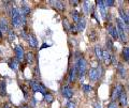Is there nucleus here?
Listing matches in <instances>:
<instances>
[{"instance_id": "nucleus-38", "label": "nucleus", "mask_w": 129, "mask_h": 108, "mask_svg": "<svg viewBox=\"0 0 129 108\" xmlns=\"http://www.w3.org/2000/svg\"><path fill=\"white\" fill-rule=\"evenodd\" d=\"M70 3H71L72 6H78L79 1H78V0H74V1H73V0H71V1H70Z\"/></svg>"}, {"instance_id": "nucleus-30", "label": "nucleus", "mask_w": 129, "mask_h": 108, "mask_svg": "<svg viewBox=\"0 0 129 108\" xmlns=\"http://www.w3.org/2000/svg\"><path fill=\"white\" fill-rule=\"evenodd\" d=\"M104 2V6L107 7H113L115 5V1H113V0H106V1H103Z\"/></svg>"}, {"instance_id": "nucleus-14", "label": "nucleus", "mask_w": 129, "mask_h": 108, "mask_svg": "<svg viewBox=\"0 0 129 108\" xmlns=\"http://www.w3.org/2000/svg\"><path fill=\"white\" fill-rule=\"evenodd\" d=\"M28 42H29L30 47H34V48H36V47L38 46V41H37V39H36V37L32 33L28 34Z\"/></svg>"}, {"instance_id": "nucleus-43", "label": "nucleus", "mask_w": 129, "mask_h": 108, "mask_svg": "<svg viewBox=\"0 0 129 108\" xmlns=\"http://www.w3.org/2000/svg\"><path fill=\"white\" fill-rule=\"evenodd\" d=\"M128 15H129V13H128Z\"/></svg>"}, {"instance_id": "nucleus-23", "label": "nucleus", "mask_w": 129, "mask_h": 108, "mask_svg": "<svg viewBox=\"0 0 129 108\" xmlns=\"http://www.w3.org/2000/svg\"><path fill=\"white\" fill-rule=\"evenodd\" d=\"M123 58L125 61H129V46L124 47L123 49Z\"/></svg>"}, {"instance_id": "nucleus-29", "label": "nucleus", "mask_w": 129, "mask_h": 108, "mask_svg": "<svg viewBox=\"0 0 129 108\" xmlns=\"http://www.w3.org/2000/svg\"><path fill=\"white\" fill-rule=\"evenodd\" d=\"M97 72H98V78L100 79L103 76V72H104L101 65H98V67H97Z\"/></svg>"}, {"instance_id": "nucleus-8", "label": "nucleus", "mask_w": 129, "mask_h": 108, "mask_svg": "<svg viewBox=\"0 0 129 108\" xmlns=\"http://www.w3.org/2000/svg\"><path fill=\"white\" fill-rule=\"evenodd\" d=\"M76 77H79L78 66H76V64H74L73 67L70 70V73H69V82H74Z\"/></svg>"}, {"instance_id": "nucleus-10", "label": "nucleus", "mask_w": 129, "mask_h": 108, "mask_svg": "<svg viewBox=\"0 0 129 108\" xmlns=\"http://www.w3.org/2000/svg\"><path fill=\"white\" fill-rule=\"evenodd\" d=\"M97 6H98L99 10H100V14H101V16L103 19H107V11H106V6H104V2L102 0H98V1H96Z\"/></svg>"}, {"instance_id": "nucleus-24", "label": "nucleus", "mask_w": 129, "mask_h": 108, "mask_svg": "<svg viewBox=\"0 0 129 108\" xmlns=\"http://www.w3.org/2000/svg\"><path fill=\"white\" fill-rule=\"evenodd\" d=\"M0 95L5 96L6 95V82L5 81H0Z\"/></svg>"}, {"instance_id": "nucleus-7", "label": "nucleus", "mask_w": 129, "mask_h": 108, "mask_svg": "<svg viewBox=\"0 0 129 108\" xmlns=\"http://www.w3.org/2000/svg\"><path fill=\"white\" fill-rule=\"evenodd\" d=\"M61 93H62V95L64 96V98H68V99L72 98V96H73V90H72L69 86L62 87L61 88Z\"/></svg>"}, {"instance_id": "nucleus-20", "label": "nucleus", "mask_w": 129, "mask_h": 108, "mask_svg": "<svg viewBox=\"0 0 129 108\" xmlns=\"http://www.w3.org/2000/svg\"><path fill=\"white\" fill-rule=\"evenodd\" d=\"M117 71H118V74L122 78L126 77V70H125V67L122 64H117Z\"/></svg>"}, {"instance_id": "nucleus-40", "label": "nucleus", "mask_w": 129, "mask_h": 108, "mask_svg": "<svg viewBox=\"0 0 129 108\" xmlns=\"http://www.w3.org/2000/svg\"><path fill=\"white\" fill-rule=\"evenodd\" d=\"M3 108H11V106L9 105V104H6V105H5V107H3Z\"/></svg>"}, {"instance_id": "nucleus-35", "label": "nucleus", "mask_w": 129, "mask_h": 108, "mask_svg": "<svg viewBox=\"0 0 129 108\" xmlns=\"http://www.w3.org/2000/svg\"><path fill=\"white\" fill-rule=\"evenodd\" d=\"M70 30H71V32L75 34L76 32H78V28H76V25H71L70 26Z\"/></svg>"}, {"instance_id": "nucleus-13", "label": "nucleus", "mask_w": 129, "mask_h": 108, "mask_svg": "<svg viewBox=\"0 0 129 108\" xmlns=\"http://www.w3.org/2000/svg\"><path fill=\"white\" fill-rule=\"evenodd\" d=\"M30 12H31L30 8L28 7V6H26V5H23L22 8L19 9V13H21V16H25V17H27L28 15L30 14Z\"/></svg>"}, {"instance_id": "nucleus-32", "label": "nucleus", "mask_w": 129, "mask_h": 108, "mask_svg": "<svg viewBox=\"0 0 129 108\" xmlns=\"http://www.w3.org/2000/svg\"><path fill=\"white\" fill-rule=\"evenodd\" d=\"M66 108H76V104L72 101H69L66 104Z\"/></svg>"}, {"instance_id": "nucleus-27", "label": "nucleus", "mask_w": 129, "mask_h": 108, "mask_svg": "<svg viewBox=\"0 0 129 108\" xmlns=\"http://www.w3.org/2000/svg\"><path fill=\"white\" fill-rule=\"evenodd\" d=\"M8 35H9V40H10L11 42L14 41V40L16 39V35H15V33H14V31L11 30V29H9V31H8Z\"/></svg>"}, {"instance_id": "nucleus-28", "label": "nucleus", "mask_w": 129, "mask_h": 108, "mask_svg": "<svg viewBox=\"0 0 129 108\" xmlns=\"http://www.w3.org/2000/svg\"><path fill=\"white\" fill-rule=\"evenodd\" d=\"M89 39H90V41H96L97 40V33L95 30H91L89 32Z\"/></svg>"}, {"instance_id": "nucleus-6", "label": "nucleus", "mask_w": 129, "mask_h": 108, "mask_svg": "<svg viewBox=\"0 0 129 108\" xmlns=\"http://www.w3.org/2000/svg\"><path fill=\"white\" fill-rule=\"evenodd\" d=\"M107 28H108V32L112 35V38H113V39H114V40L119 39V34H118L117 28L114 27L113 25H111V24H109V25L107 26Z\"/></svg>"}, {"instance_id": "nucleus-5", "label": "nucleus", "mask_w": 129, "mask_h": 108, "mask_svg": "<svg viewBox=\"0 0 129 108\" xmlns=\"http://www.w3.org/2000/svg\"><path fill=\"white\" fill-rule=\"evenodd\" d=\"M119 15H120V19L125 23V25H126V28H127V32H129V15L128 13H126V11H125L123 8H119Z\"/></svg>"}, {"instance_id": "nucleus-15", "label": "nucleus", "mask_w": 129, "mask_h": 108, "mask_svg": "<svg viewBox=\"0 0 129 108\" xmlns=\"http://www.w3.org/2000/svg\"><path fill=\"white\" fill-rule=\"evenodd\" d=\"M0 31H9V26L6 18H0Z\"/></svg>"}, {"instance_id": "nucleus-21", "label": "nucleus", "mask_w": 129, "mask_h": 108, "mask_svg": "<svg viewBox=\"0 0 129 108\" xmlns=\"http://www.w3.org/2000/svg\"><path fill=\"white\" fill-rule=\"evenodd\" d=\"M106 45H107V48L108 50L110 51L113 49V47H114V44H113V41L110 37H107V40H106Z\"/></svg>"}, {"instance_id": "nucleus-39", "label": "nucleus", "mask_w": 129, "mask_h": 108, "mask_svg": "<svg viewBox=\"0 0 129 108\" xmlns=\"http://www.w3.org/2000/svg\"><path fill=\"white\" fill-rule=\"evenodd\" d=\"M95 108H101V105H100L99 103H97L96 105H95Z\"/></svg>"}, {"instance_id": "nucleus-19", "label": "nucleus", "mask_w": 129, "mask_h": 108, "mask_svg": "<svg viewBox=\"0 0 129 108\" xmlns=\"http://www.w3.org/2000/svg\"><path fill=\"white\" fill-rule=\"evenodd\" d=\"M118 101H119V104H120V105H122L123 107L127 106L128 99H127V94H126V92H123L122 95H120L119 98H118Z\"/></svg>"}, {"instance_id": "nucleus-9", "label": "nucleus", "mask_w": 129, "mask_h": 108, "mask_svg": "<svg viewBox=\"0 0 129 108\" xmlns=\"http://www.w3.org/2000/svg\"><path fill=\"white\" fill-rule=\"evenodd\" d=\"M15 55H16V58H17L18 61H23L24 58H25V53H24V49H23V46L21 45H17L15 47Z\"/></svg>"}, {"instance_id": "nucleus-17", "label": "nucleus", "mask_w": 129, "mask_h": 108, "mask_svg": "<svg viewBox=\"0 0 129 108\" xmlns=\"http://www.w3.org/2000/svg\"><path fill=\"white\" fill-rule=\"evenodd\" d=\"M50 3H53V6L56 9H58L59 11H64V9H66L64 3L62 1H50Z\"/></svg>"}, {"instance_id": "nucleus-12", "label": "nucleus", "mask_w": 129, "mask_h": 108, "mask_svg": "<svg viewBox=\"0 0 129 108\" xmlns=\"http://www.w3.org/2000/svg\"><path fill=\"white\" fill-rule=\"evenodd\" d=\"M102 61L104 62L106 65H110L111 64V54L109 53V50H103V55H102Z\"/></svg>"}, {"instance_id": "nucleus-4", "label": "nucleus", "mask_w": 129, "mask_h": 108, "mask_svg": "<svg viewBox=\"0 0 129 108\" xmlns=\"http://www.w3.org/2000/svg\"><path fill=\"white\" fill-rule=\"evenodd\" d=\"M30 88H31V89L34 90L35 92H41L43 95L46 94L45 88H44L40 82H37V81H35V80H31V81H30Z\"/></svg>"}, {"instance_id": "nucleus-18", "label": "nucleus", "mask_w": 129, "mask_h": 108, "mask_svg": "<svg viewBox=\"0 0 129 108\" xmlns=\"http://www.w3.org/2000/svg\"><path fill=\"white\" fill-rule=\"evenodd\" d=\"M86 26V21H85V18L82 17L80 19V22L76 24V28H78V31L79 32H81V31H83L84 30V28H85Z\"/></svg>"}, {"instance_id": "nucleus-31", "label": "nucleus", "mask_w": 129, "mask_h": 108, "mask_svg": "<svg viewBox=\"0 0 129 108\" xmlns=\"http://www.w3.org/2000/svg\"><path fill=\"white\" fill-rule=\"evenodd\" d=\"M83 8L85 13H89V5H88L87 1H83Z\"/></svg>"}, {"instance_id": "nucleus-41", "label": "nucleus", "mask_w": 129, "mask_h": 108, "mask_svg": "<svg viewBox=\"0 0 129 108\" xmlns=\"http://www.w3.org/2000/svg\"><path fill=\"white\" fill-rule=\"evenodd\" d=\"M21 108H29V107H28V106H22Z\"/></svg>"}, {"instance_id": "nucleus-1", "label": "nucleus", "mask_w": 129, "mask_h": 108, "mask_svg": "<svg viewBox=\"0 0 129 108\" xmlns=\"http://www.w3.org/2000/svg\"><path fill=\"white\" fill-rule=\"evenodd\" d=\"M11 19H12V25L15 28H19L22 26V18L19 9L16 7H12L11 9Z\"/></svg>"}, {"instance_id": "nucleus-26", "label": "nucleus", "mask_w": 129, "mask_h": 108, "mask_svg": "<svg viewBox=\"0 0 129 108\" xmlns=\"http://www.w3.org/2000/svg\"><path fill=\"white\" fill-rule=\"evenodd\" d=\"M44 99H45L46 103H52L54 101V97H53V95H52V94L46 93L45 95H44Z\"/></svg>"}, {"instance_id": "nucleus-2", "label": "nucleus", "mask_w": 129, "mask_h": 108, "mask_svg": "<svg viewBox=\"0 0 129 108\" xmlns=\"http://www.w3.org/2000/svg\"><path fill=\"white\" fill-rule=\"evenodd\" d=\"M76 66H78V73H79V78L80 80H83V77L86 73V67H87V62L83 57H80L76 61Z\"/></svg>"}, {"instance_id": "nucleus-37", "label": "nucleus", "mask_w": 129, "mask_h": 108, "mask_svg": "<svg viewBox=\"0 0 129 108\" xmlns=\"http://www.w3.org/2000/svg\"><path fill=\"white\" fill-rule=\"evenodd\" d=\"M108 108H117V104H116L115 102H111L110 104H109Z\"/></svg>"}, {"instance_id": "nucleus-34", "label": "nucleus", "mask_w": 129, "mask_h": 108, "mask_svg": "<svg viewBox=\"0 0 129 108\" xmlns=\"http://www.w3.org/2000/svg\"><path fill=\"white\" fill-rule=\"evenodd\" d=\"M83 90H84V92L88 93V92H90V91L92 90V88H91L89 85H83Z\"/></svg>"}, {"instance_id": "nucleus-42", "label": "nucleus", "mask_w": 129, "mask_h": 108, "mask_svg": "<svg viewBox=\"0 0 129 108\" xmlns=\"http://www.w3.org/2000/svg\"><path fill=\"white\" fill-rule=\"evenodd\" d=\"M2 38V34H1V31H0V39Z\"/></svg>"}, {"instance_id": "nucleus-22", "label": "nucleus", "mask_w": 129, "mask_h": 108, "mask_svg": "<svg viewBox=\"0 0 129 108\" xmlns=\"http://www.w3.org/2000/svg\"><path fill=\"white\" fill-rule=\"evenodd\" d=\"M71 15H72V18H73V22L78 24L80 22V19H81V16H80V13L78 11H72L71 12Z\"/></svg>"}, {"instance_id": "nucleus-3", "label": "nucleus", "mask_w": 129, "mask_h": 108, "mask_svg": "<svg viewBox=\"0 0 129 108\" xmlns=\"http://www.w3.org/2000/svg\"><path fill=\"white\" fill-rule=\"evenodd\" d=\"M123 92H124V87L122 83L116 85V87L113 89V92H112V96H111L112 102H115V99H118Z\"/></svg>"}, {"instance_id": "nucleus-36", "label": "nucleus", "mask_w": 129, "mask_h": 108, "mask_svg": "<svg viewBox=\"0 0 129 108\" xmlns=\"http://www.w3.org/2000/svg\"><path fill=\"white\" fill-rule=\"evenodd\" d=\"M111 63L114 65H117V60H116L114 55H111Z\"/></svg>"}, {"instance_id": "nucleus-16", "label": "nucleus", "mask_w": 129, "mask_h": 108, "mask_svg": "<svg viewBox=\"0 0 129 108\" xmlns=\"http://www.w3.org/2000/svg\"><path fill=\"white\" fill-rule=\"evenodd\" d=\"M95 54H96V57L99 61H102V55H103V50L101 49V47L99 45H96L95 46Z\"/></svg>"}, {"instance_id": "nucleus-11", "label": "nucleus", "mask_w": 129, "mask_h": 108, "mask_svg": "<svg viewBox=\"0 0 129 108\" xmlns=\"http://www.w3.org/2000/svg\"><path fill=\"white\" fill-rule=\"evenodd\" d=\"M88 77H89V80L90 81H97L98 80V72H97V69L95 67H91V69L88 71Z\"/></svg>"}, {"instance_id": "nucleus-25", "label": "nucleus", "mask_w": 129, "mask_h": 108, "mask_svg": "<svg viewBox=\"0 0 129 108\" xmlns=\"http://www.w3.org/2000/svg\"><path fill=\"white\" fill-rule=\"evenodd\" d=\"M25 58H26V60H27V62H28V63H32V62H34V54L30 53V51L26 54Z\"/></svg>"}, {"instance_id": "nucleus-33", "label": "nucleus", "mask_w": 129, "mask_h": 108, "mask_svg": "<svg viewBox=\"0 0 129 108\" xmlns=\"http://www.w3.org/2000/svg\"><path fill=\"white\" fill-rule=\"evenodd\" d=\"M17 66H18V64H17V61L14 59V60H12V62H11V67L13 69L14 71H16L17 70Z\"/></svg>"}]
</instances>
